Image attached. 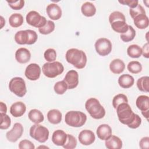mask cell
Segmentation results:
<instances>
[{
  "label": "cell",
  "mask_w": 149,
  "mask_h": 149,
  "mask_svg": "<svg viewBox=\"0 0 149 149\" xmlns=\"http://www.w3.org/2000/svg\"><path fill=\"white\" fill-rule=\"evenodd\" d=\"M116 109L118 119L122 123L131 129H136L141 125V118L133 112L128 103L120 104Z\"/></svg>",
  "instance_id": "cell-1"
},
{
  "label": "cell",
  "mask_w": 149,
  "mask_h": 149,
  "mask_svg": "<svg viewBox=\"0 0 149 149\" xmlns=\"http://www.w3.org/2000/svg\"><path fill=\"white\" fill-rule=\"evenodd\" d=\"M66 61L76 68L81 69L85 67L87 63V56L84 51L76 48H70L66 51Z\"/></svg>",
  "instance_id": "cell-2"
},
{
  "label": "cell",
  "mask_w": 149,
  "mask_h": 149,
  "mask_svg": "<svg viewBox=\"0 0 149 149\" xmlns=\"http://www.w3.org/2000/svg\"><path fill=\"white\" fill-rule=\"evenodd\" d=\"M85 107L90 116L95 119H100L104 117L105 110L100 101L95 98H90L87 100Z\"/></svg>",
  "instance_id": "cell-3"
},
{
  "label": "cell",
  "mask_w": 149,
  "mask_h": 149,
  "mask_svg": "<svg viewBox=\"0 0 149 149\" xmlns=\"http://www.w3.org/2000/svg\"><path fill=\"white\" fill-rule=\"evenodd\" d=\"M86 120V115L81 111H70L68 112L65 116V123L72 127H81L85 124Z\"/></svg>",
  "instance_id": "cell-4"
},
{
  "label": "cell",
  "mask_w": 149,
  "mask_h": 149,
  "mask_svg": "<svg viewBox=\"0 0 149 149\" xmlns=\"http://www.w3.org/2000/svg\"><path fill=\"white\" fill-rule=\"evenodd\" d=\"M14 38L16 42L18 44L31 45L37 41L38 36L34 30H20L15 34Z\"/></svg>",
  "instance_id": "cell-5"
},
{
  "label": "cell",
  "mask_w": 149,
  "mask_h": 149,
  "mask_svg": "<svg viewBox=\"0 0 149 149\" xmlns=\"http://www.w3.org/2000/svg\"><path fill=\"white\" fill-rule=\"evenodd\" d=\"M64 70L63 65L58 61L47 62L42 67L43 74L47 77L54 78L62 74Z\"/></svg>",
  "instance_id": "cell-6"
},
{
  "label": "cell",
  "mask_w": 149,
  "mask_h": 149,
  "mask_svg": "<svg viewBox=\"0 0 149 149\" xmlns=\"http://www.w3.org/2000/svg\"><path fill=\"white\" fill-rule=\"evenodd\" d=\"M9 88L11 92L19 97H23L27 93L26 83L20 77L12 78L9 83Z\"/></svg>",
  "instance_id": "cell-7"
},
{
  "label": "cell",
  "mask_w": 149,
  "mask_h": 149,
  "mask_svg": "<svg viewBox=\"0 0 149 149\" xmlns=\"http://www.w3.org/2000/svg\"><path fill=\"white\" fill-rule=\"evenodd\" d=\"M30 136L40 143H44L48 139L49 130L45 126L35 123L30 129Z\"/></svg>",
  "instance_id": "cell-8"
},
{
  "label": "cell",
  "mask_w": 149,
  "mask_h": 149,
  "mask_svg": "<svg viewBox=\"0 0 149 149\" xmlns=\"http://www.w3.org/2000/svg\"><path fill=\"white\" fill-rule=\"evenodd\" d=\"M26 19L29 25L38 29L44 27L47 22L45 17L41 16L38 12L34 10L29 12L27 14Z\"/></svg>",
  "instance_id": "cell-9"
},
{
  "label": "cell",
  "mask_w": 149,
  "mask_h": 149,
  "mask_svg": "<svg viewBox=\"0 0 149 149\" xmlns=\"http://www.w3.org/2000/svg\"><path fill=\"white\" fill-rule=\"evenodd\" d=\"M96 52L101 56H104L111 53L112 45L111 41L106 38H98L95 43Z\"/></svg>",
  "instance_id": "cell-10"
},
{
  "label": "cell",
  "mask_w": 149,
  "mask_h": 149,
  "mask_svg": "<svg viewBox=\"0 0 149 149\" xmlns=\"http://www.w3.org/2000/svg\"><path fill=\"white\" fill-rule=\"evenodd\" d=\"M23 133V127L20 123H15L12 129L6 134L7 140L10 142L15 143L21 137Z\"/></svg>",
  "instance_id": "cell-11"
},
{
  "label": "cell",
  "mask_w": 149,
  "mask_h": 149,
  "mask_svg": "<svg viewBox=\"0 0 149 149\" xmlns=\"http://www.w3.org/2000/svg\"><path fill=\"white\" fill-rule=\"evenodd\" d=\"M41 72V68L38 64L30 63L26 67L24 74L29 80L34 81L40 78Z\"/></svg>",
  "instance_id": "cell-12"
},
{
  "label": "cell",
  "mask_w": 149,
  "mask_h": 149,
  "mask_svg": "<svg viewBox=\"0 0 149 149\" xmlns=\"http://www.w3.org/2000/svg\"><path fill=\"white\" fill-rule=\"evenodd\" d=\"M63 80L68 86V89L76 88L79 84V74L77 72L74 70H70L66 73Z\"/></svg>",
  "instance_id": "cell-13"
},
{
  "label": "cell",
  "mask_w": 149,
  "mask_h": 149,
  "mask_svg": "<svg viewBox=\"0 0 149 149\" xmlns=\"http://www.w3.org/2000/svg\"><path fill=\"white\" fill-rule=\"evenodd\" d=\"M78 139L81 144L84 146H89L94 142L95 136L91 130L86 129L80 132Z\"/></svg>",
  "instance_id": "cell-14"
},
{
  "label": "cell",
  "mask_w": 149,
  "mask_h": 149,
  "mask_svg": "<svg viewBox=\"0 0 149 149\" xmlns=\"http://www.w3.org/2000/svg\"><path fill=\"white\" fill-rule=\"evenodd\" d=\"M48 16L50 19L54 20L59 19L62 16L61 8L56 3H50L46 8Z\"/></svg>",
  "instance_id": "cell-15"
},
{
  "label": "cell",
  "mask_w": 149,
  "mask_h": 149,
  "mask_svg": "<svg viewBox=\"0 0 149 149\" xmlns=\"http://www.w3.org/2000/svg\"><path fill=\"white\" fill-rule=\"evenodd\" d=\"M26 110V105L21 101H17L13 103L10 107V113L15 118L20 117L23 115Z\"/></svg>",
  "instance_id": "cell-16"
},
{
  "label": "cell",
  "mask_w": 149,
  "mask_h": 149,
  "mask_svg": "<svg viewBox=\"0 0 149 149\" xmlns=\"http://www.w3.org/2000/svg\"><path fill=\"white\" fill-rule=\"evenodd\" d=\"M31 58L30 51L25 48H20L17 49L15 53V59L20 63H26Z\"/></svg>",
  "instance_id": "cell-17"
},
{
  "label": "cell",
  "mask_w": 149,
  "mask_h": 149,
  "mask_svg": "<svg viewBox=\"0 0 149 149\" xmlns=\"http://www.w3.org/2000/svg\"><path fill=\"white\" fill-rule=\"evenodd\" d=\"M98 137L102 140H106L112 136V129L107 124H102L97 129Z\"/></svg>",
  "instance_id": "cell-18"
},
{
  "label": "cell",
  "mask_w": 149,
  "mask_h": 149,
  "mask_svg": "<svg viewBox=\"0 0 149 149\" xmlns=\"http://www.w3.org/2000/svg\"><path fill=\"white\" fill-rule=\"evenodd\" d=\"M67 134L62 130H55L52 136V141L54 144L58 146H63L66 142Z\"/></svg>",
  "instance_id": "cell-19"
},
{
  "label": "cell",
  "mask_w": 149,
  "mask_h": 149,
  "mask_svg": "<svg viewBox=\"0 0 149 149\" xmlns=\"http://www.w3.org/2000/svg\"><path fill=\"white\" fill-rule=\"evenodd\" d=\"M105 144L108 149H120L122 147V141L118 137L112 135L105 140Z\"/></svg>",
  "instance_id": "cell-20"
},
{
  "label": "cell",
  "mask_w": 149,
  "mask_h": 149,
  "mask_svg": "<svg viewBox=\"0 0 149 149\" xmlns=\"http://www.w3.org/2000/svg\"><path fill=\"white\" fill-rule=\"evenodd\" d=\"M125 68V63L120 59L112 60L109 64V69L114 74H120L123 72Z\"/></svg>",
  "instance_id": "cell-21"
},
{
  "label": "cell",
  "mask_w": 149,
  "mask_h": 149,
  "mask_svg": "<svg viewBox=\"0 0 149 149\" xmlns=\"http://www.w3.org/2000/svg\"><path fill=\"white\" fill-rule=\"evenodd\" d=\"M134 83L133 77L129 74H123L119 76L118 79L119 85L123 88L131 87Z\"/></svg>",
  "instance_id": "cell-22"
},
{
  "label": "cell",
  "mask_w": 149,
  "mask_h": 149,
  "mask_svg": "<svg viewBox=\"0 0 149 149\" xmlns=\"http://www.w3.org/2000/svg\"><path fill=\"white\" fill-rule=\"evenodd\" d=\"M134 25L139 29H145L148 26L149 20L146 14H141L133 19Z\"/></svg>",
  "instance_id": "cell-23"
},
{
  "label": "cell",
  "mask_w": 149,
  "mask_h": 149,
  "mask_svg": "<svg viewBox=\"0 0 149 149\" xmlns=\"http://www.w3.org/2000/svg\"><path fill=\"white\" fill-rule=\"evenodd\" d=\"M62 113L58 109H51L47 113V119L52 124H58L62 120Z\"/></svg>",
  "instance_id": "cell-24"
},
{
  "label": "cell",
  "mask_w": 149,
  "mask_h": 149,
  "mask_svg": "<svg viewBox=\"0 0 149 149\" xmlns=\"http://www.w3.org/2000/svg\"><path fill=\"white\" fill-rule=\"evenodd\" d=\"M136 104L138 109H139L141 112L149 111L148 97L144 95L139 96L136 99Z\"/></svg>",
  "instance_id": "cell-25"
},
{
  "label": "cell",
  "mask_w": 149,
  "mask_h": 149,
  "mask_svg": "<svg viewBox=\"0 0 149 149\" xmlns=\"http://www.w3.org/2000/svg\"><path fill=\"white\" fill-rule=\"evenodd\" d=\"M112 29L116 33L123 34L128 30L129 25L126 23V21L116 20L111 23Z\"/></svg>",
  "instance_id": "cell-26"
},
{
  "label": "cell",
  "mask_w": 149,
  "mask_h": 149,
  "mask_svg": "<svg viewBox=\"0 0 149 149\" xmlns=\"http://www.w3.org/2000/svg\"><path fill=\"white\" fill-rule=\"evenodd\" d=\"M82 13L87 17H91L95 14L96 8L94 5L90 2H84L81 7Z\"/></svg>",
  "instance_id": "cell-27"
},
{
  "label": "cell",
  "mask_w": 149,
  "mask_h": 149,
  "mask_svg": "<svg viewBox=\"0 0 149 149\" xmlns=\"http://www.w3.org/2000/svg\"><path fill=\"white\" fill-rule=\"evenodd\" d=\"M28 116L31 122L36 124H38L43 122L44 119V117L42 112L37 109H33L30 110L28 113Z\"/></svg>",
  "instance_id": "cell-28"
},
{
  "label": "cell",
  "mask_w": 149,
  "mask_h": 149,
  "mask_svg": "<svg viewBox=\"0 0 149 149\" xmlns=\"http://www.w3.org/2000/svg\"><path fill=\"white\" fill-rule=\"evenodd\" d=\"M23 17L20 13H13L9 18V23L12 27H18L23 23Z\"/></svg>",
  "instance_id": "cell-29"
},
{
  "label": "cell",
  "mask_w": 149,
  "mask_h": 149,
  "mask_svg": "<svg viewBox=\"0 0 149 149\" xmlns=\"http://www.w3.org/2000/svg\"><path fill=\"white\" fill-rule=\"evenodd\" d=\"M137 87L140 91L148 93L149 91V77L143 76L139 78L137 81Z\"/></svg>",
  "instance_id": "cell-30"
},
{
  "label": "cell",
  "mask_w": 149,
  "mask_h": 149,
  "mask_svg": "<svg viewBox=\"0 0 149 149\" xmlns=\"http://www.w3.org/2000/svg\"><path fill=\"white\" fill-rule=\"evenodd\" d=\"M127 53L130 57L133 58H139L142 54V49L138 45L132 44L129 46L127 48Z\"/></svg>",
  "instance_id": "cell-31"
},
{
  "label": "cell",
  "mask_w": 149,
  "mask_h": 149,
  "mask_svg": "<svg viewBox=\"0 0 149 149\" xmlns=\"http://www.w3.org/2000/svg\"><path fill=\"white\" fill-rule=\"evenodd\" d=\"M136 36V31L130 25L128 26V30L123 34H121L120 37L121 40L125 42H128L132 41Z\"/></svg>",
  "instance_id": "cell-32"
},
{
  "label": "cell",
  "mask_w": 149,
  "mask_h": 149,
  "mask_svg": "<svg viewBox=\"0 0 149 149\" xmlns=\"http://www.w3.org/2000/svg\"><path fill=\"white\" fill-rule=\"evenodd\" d=\"M127 70L132 73L137 74L142 70V65L138 61H131L127 65Z\"/></svg>",
  "instance_id": "cell-33"
},
{
  "label": "cell",
  "mask_w": 149,
  "mask_h": 149,
  "mask_svg": "<svg viewBox=\"0 0 149 149\" xmlns=\"http://www.w3.org/2000/svg\"><path fill=\"white\" fill-rule=\"evenodd\" d=\"M122 103H128L127 98L125 94H119L113 98L112 105L115 109L118 107V105Z\"/></svg>",
  "instance_id": "cell-34"
},
{
  "label": "cell",
  "mask_w": 149,
  "mask_h": 149,
  "mask_svg": "<svg viewBox=\"0 0 149 149\" xmlns=\"http://www.w3.org/2000/svg\"><path fill=\"white\" fill-rule=\"evenodd\" d=\"M55 30V23L51 21V20H47L45 25L41 27L38 29L39 32L44 35H47L48 34H50Z\"/></svg>",
  "instance_id": "cell-35"
},
{
  "label": "cell",
  "mask_w": 149,
  "mask_h": 149,
  "mask_svg": "<svg viewBox=\"0 0 149 149\" xmlns=\"http://www.w3.org/2000/svg\"><path fill=\"white\" fill-rule=\"evenodd\" d=\"M54 89L57 94L62 95L64 94L68 90V86L64 80L59 81L55 84Z\"/></svg>",
  "instance_id": "cell-36"
},
{
  "label": "cell",
  "mask_w": 149,
  "mask_h": 149,
  "mask_svg": "<svg viewBox=\"0 0 149 149\" xmlns=\"http://www.w3.org/2000/svg\"><path fill=\"white\" fill-rule=\"evenodd\" d=\"M77 146V140L76 138L69 134H67V139L63 147L65 149H73Z\"/></svg>",
  "instance_id": "cell-37"
},
{
  "label": "cell",
  "mask_w": 149,
  "mask_h": 149,
  "mask_svg": "<svg viewBox=\"0 0 149 149\" xmlns=\"http://www.w3.org/2000/svg\"><path fill=\"white\" fill-rule=\"evenodd\" d=\"M0 115L1 119L0 129L5 130L8 129L11 124V119L10 117L5 113H1Z\"/></svg>",
  "instance_id": "cell-38"
},
{
  "label": "cell",
  "mask_w": 149,
  "mask_h": 149,
  "mask_svg": "<svg viewBox=\"0 0 149 149\" xmlns=\"http://www.w3.org/2000/svg\"><path fill=\"white\" fill-rule=\"evenodd\" d=\"M44 56L47 61L49 62H54L56 58V51L53 48H48L44 52Z\"/></svg>",
  "instance_id": "cell-39"
},
{
  "label": "cell",
  "mask_w": 149,
  "mask_h": 149,
  "mask_svg": "<svg viewBox=\"0 0 149 149\" xmlns=\"http://www.w3.org/2000/svg\"><path fill=\"white\" fill-rule=\"evenodd\" d=\"M116 20H123L126 21L125 15L119 11H114L111 13L109 16V22L111 23Z\"/></svg>",
  "instance_id": "cell-40"
},
{
  "label": "cell",
  "mask_w": 149,
  "mask_h": 149,
  "mask_svg": "<svg viewBox=\"0 0 149 149\" xmlns=\"http://www.w3.org/2000/svg\"><path fill=\"white\" fill-rule=\"evenodd\" d=\"M129 13L132 18L134 19L136 16L139 15L146 14V11L141 5L138 4L137 6L135 7L134 8H130Z\"/></svg>",
  "instance_id": "cell-41"
},
{
  "label": "cell",
  "mask_w": 149,
  "mask_h": 149,
  "mask_svg": "<svg viewBox=\"0 0 149 149\" xmlns=\"http://www.w3.org/2000/svg\"><path fill=\"white\" fill-rule=\"evenodd\" d=\"M9 6L14 10H20L23 8L24 5V1L16 0V1H6Z\"/></svg>",
  "instance_id": "cell-42"
},
{
  "label": "cell",
  "mask_w": 149,
  "mask_h": 149,
  "mask_svg": "<svg viewBox=\"0 0 149 149\" xmlns=\"http://www.w3.org/2000/svg\"><path fill=\"white\" fill-rule=\"evenodd\" d=\"M19 148L20 149H34L35 146L32 142L28 140H23L19 143Z\"/></svg>",
  "instance_id": "cell-43"
},
{
  "label": "cell",
  "mask_w": 149,
  "mask_h": 149,
  "mask_svg": "<svg viewBox=\"0 0 149 149\" xmlns=\"http://www.w3.org/2000/svg\"><path fill=\"white\" fill-rule=\"evenodd\" d=\"M118 2L121 4L129 6L130 8H134L139 4L137 0H119Z\"/></svg>",
  "instance_id": "cell-44"
},
{
  "label": "cell",
  "mask_w": 149,
  "mask_h": 149,
  "mask_svg": "<svg viewBox=\"0 0 149 149\" xmlns=\"http://www.w3.org/2000/svg\"><path fill=\"white\" fill-rule=\"evenodd\" d=\"M139 146L141 149H148L149 148V137H143L139 142Z\"/></svg>",
  "instance_id": "cell-45"
},
{
  "label": "cell",
  "mask_w": 149,
  "mask_h": 149,
  "mask_svg": "<svg viewBox=\"0 0 149 149\" xmlns=\"http://www.w3.org/2000/svg\"><path fill=\"white\" fill-rule=\"evenodd\" d=\"M149 45H148V43L147 42L146 44H145L143 48H141L142 49V54L143 55L144 57L146 58H148L149 57Z\"/></svg>",
  "instance_id": "cell-46"
},
{
  "label": "cell",
  "mask_w": 149,
  "mask_h": 149,
  "mask_svg": "<svg viewBox=\"0 0 149 149\" xmlns=\"http://www.w3.org/2000/svg\"><path fill=\"white\" fill-rule=\"evenodd\" d=\"M0 111L1 113H6L7 111V107L6 105L4 104L3 102H0Z\"/></svg>",
  "instance_id": "cell-47"
},
{
  "label": "cell",
  "mask_w": 149,
  "mask_h": 149,
  "mask_svg": "<svg viewBox=\"0 0 149 149\" xmlns=\"http://www.w3.org/2000/svg\"><path fill=\"white\" fill-rule=\"evenodd\" d=\"M148 111H142V112H141L142 115H143L147 120H148Z\"/></svg>",
  "instance_id": "cell-48"
}]
</instances>
